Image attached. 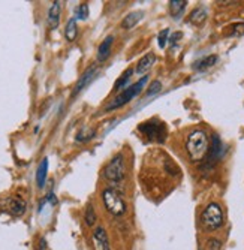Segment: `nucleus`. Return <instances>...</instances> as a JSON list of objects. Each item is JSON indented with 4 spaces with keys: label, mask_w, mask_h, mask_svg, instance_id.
Segmentation results:
<instances>
[{
    "label": "nucleus",
    "mask_w": 244,
    "mask_h": 250,
    "mask_svg": "<svg viewBox=\"0 0 244 250\" xmlns=\"http://www.w3.org/2000/svg\"><path fill=\"white\" fill-rule=\"evenodd\" d=\"M154 62H156V56H154V53H147V54L138 62L135 72H137L138 75L147 74V72L151 69V66L154 64Z\"/></svg>",
    "instance_id": "9"
},
{
    "label": "nucleus",
    "mask_w": 244,
    "mask_h": 250,
    "mask_svg": "<svg viewBox=\"0 0 244 250\" xmlns=\"http://www.w3.org/2000/svg\"><path fill=\"white\" fill-rule=\"evenodd\" d=\"M93 241H95L96 250H111L106 231L102 228V226H99V228L95 229V232H93Z\"/></svg>",
    "instance_id": "8"
},
{
    "label": "nucleus",
    "mask_w": 244,
    "mask_h": 250,
    "mask_svg": "<svg viewBox=\"0 0 244 250\" xmlns=\"http://www.w3.org/2000/svg\"><path fill=\"white\" fill-rule=\"evenodd\" d=\"M85 223L88 226H92V225L96 223V213H95L93 206H87V210H85Z\"/></svg>",
    "instance_id": "22"
},
{
    "label": "nucleus",
    "mask_w": 244,
    "mask_h": 250,
    "mask_svg": "<svg viewBox=\"0 0 244 250\" xmlns=\"http://www.w3.org/2000/svg\"><path fill=\"white\" fill-rule=\"evenodd\" d=\"M222 249V243L216 238L208 240V250H220Z\"/></svg>",
    "instance_id": "27"
},
{
    "label": "nucleus",
    "mask_w": 244,
    "mask_h": 250,
    "mask_svg": "<svg viewBox=\"0 0 244 250\" xmlns=\"http://www.w3.org/2000/svg\"><path fill=\"white\" fill-rule=\"evenodd\" d=\"M95 133H96L95 129H87V127H84V129L77 135V141H78V143H84V141L92 140L93 136H95Z\"/></svg>",
    "instance_id": "20"
},
{
    "label": "nucleus",
    "mask_w": 244,
    "mask_h": 250,
    "mask_svg": "<svg viewBox=\"0 0 244 250\" xmlns=\"http://www.w3.org/2000/svg\"><path fill=\"white\" fill-rule=\"evenodd\" d=\"M168 35H169V29H163L159 36H158V43H159V48H165L166 43H168Z\"/></svg>",
    "instance_id": "24"
},
{
    "label": "nucleus",
    "mask_w": 244,
    "mask_h": 250,
    "mask_svg": "<svg viewBox=\"0 0 244 250\" xmlns=\"http://www.w3.org/2000/svg\"><path fill=\"white\" fill-rule=\"evenodd\" d=\"M186 151L192 162H201L210 151V141L204 130H193L186 138Z\"/></svg>",
    "instance_id": "1"
},
{
    "label": "nucleus",
    "mask_w": 244,
    "mask_h": 250,
    "mask_svg": "<svg viewBox=\"0 0 244 250\" xmlns=\"http://www.w3.org/2000/svg\"><path fill=\"white\" fill-rule=\"evenodd\" d=\"M47 172H48V159H42V162L39 164L38 172H36V183L39 188H43L47 180Z\"/></svg>",
    "instance_id": "15"
},
{
    "label": "nucleus",
    "mask_w": 244,
    "mask_h": 250,
    "mask_svg": "<svg viewBox=\"0 0 244 250\" xmlns=\"http://www.w3.org/2000/svg\"><path fill=\"white\" fill-rule=\"evenodd\" d=\"M126 175V164L124 156L117 154L111 159V162L103 169V177L109 181H122Z\"/></svg>",
    "instance_id": "6"
},
{
    "label": "nucleus",
    "mask_w": 244,
    "mask_h": 250,
    "mask_svg": "<svg viewBox=\"0 0 244 250\" xmlns=\"http://www.w3.org/2000/svg\"><path fill=\"white\" fill-rule=\"evenodd\" d=\"M134 74V71L132 69H127L122 77H120V80L116 83V90H123V88H127V81H129V78H130V75Z\"/></svg>",
    "instance_id": "21"
},
{
    "label": "nucleus",
    "mask_w": 244,
    "mask_h": 250,
    "mask_svg": "<svg viewBox=\"0 0 244 250\" xmlns=\"http://www.w3.org/2000/svg\"><path fill=\"white\" fill-rule=\"evenodd\" d=\"M208 161H219V159L225 154V147H224V143H222V140L219 138V135H213L211 138V148L208 151Z\"/></svg>",
    "instance_id": "7"
},
{
    "label": "nucleus",
    "mask_w": 244,
    "mask_h": 250,
    "mask_svg": "<svg viewBox=\"0 0 244 250\" xmlns=\"http://www.w3.org/2000/svg\"><path fill=\"white\" fill-rule=\"evenodd\" d=\"M140 132H142L150 141H156V143H163L166 138V126L162 122L156 120H150L138 126Z\"/></svg>",
    "instance_id": "5"
},
{
    "label": "nucleus",
    "mask_w": 244,
    "mask_h": 250,
    "mask_svg": "<svg viewBox=\"0 0 244 250\" xmlns=\"http://www.w3.org/2000/svg\"><path fill=\"white\" fill-rule=\"evenodd\" d=\"M182 36H183V35H182L180 32H179V33H175V35L172 36V39H171V42H172V43H175V42H177V39H180Z\"/></svg>",
    "instance_id": "28"
},
{
    "label": "nucleus",
    "mask_w": 244,
    "mask_h": 250,
    "mask_svg": "<svg viewBox=\"0 0 244 250\" xmlns=\"http://www.w3.org/2000/svg\"><path fill=\"white\" fill-rule=\"evenodd\" d=\"M216 62H217V56L213 54V56H207V57H204L201 60L195 62L192 67H193L195 71H205V69H208V67L214 66Z\"/></svg>",
    "instance_id": "16"
},
{
    "label": "nucleus",
    "mask_w": 244,
    "mask_h": 250,
    "mask_svg": "<svg viewBox=\"0 0 244 250\" xmlns=\"http://www.w3.org/2000/svg\"><path fill=\"white\" fill-rule=\"evenodd\" d=\"M95 72H96V67H88V69L82 74V77L78 80V83H77V85H75V88H74V92H72V98H75L81 90L92 81V78H93V75H95Z\"/></svg>",
    "instance_id": "11"
},
{
    "label": "nucleus",
    "mask_w": 244,
    "mask_h": 250,
    "mask_svg": "<svg viewBox=\"0 0 244 250\" xmlns=\"http://www.w3.org/2000/svg\"><path fill=\"white\" fill-rule=\"evenodd\" d=\"M232 33H231V36H240V35H243L244 33V22H240V24H235V26H232Z\"/></svg>",
    "instance_id": "26"
},
{
    "label": "nucleus",
    "mask_w": 244,
    "mask_h": 250,
    "mask_svg": "<svg viewBox=\"0 0 244 250\" xmlns=\"http://www.w3.org/2000/svg\"><path fill=\"white\" fill-rule=\"evenodd\" d=\"M161 88H162V83H161V81H153V83H151V85H150V87H148V90H147L145 96H147V98H150V96H153V95L159 93V92H161Z\"/></svg>",
    "instance_id": "23"
},
{
    "label": "nucleus",
    "mask_w": 244,
    "mask_h": 250,
    "mask_svg": "<svg viewBox=\"0 0 244 250\" xmlns=\"http://www.w3.org/2000/svg\"><path fill=\"white\" fill-rule=\"evenodd\" d=\"M102 201L105 204V208L113 216H122L126 213V202L120 192L113 188H108L102 192Z\"/></svg>",
    "instance_id": "3"
},
{
    "label": "nucleus",
    "mask_w": 244,
    "mask_h": 250,
    "mask_svg": "<svg viewBox=\"0 0 244 250\" xmlns=\"http://www.w3.org/2000/svg\"><path fill=\"white\" fill-rule=\"evenodd\" d=\"M60 12H61V3L54 2L48 11V26L50 29H57L60 22Z\"/></svg>",
    "instance_id": "12"
},
{
    "label": "nucleus",
    "mask_w": 244,
    "mask_h": 250,
    "mask_svg": "<svg viewBox=\"0 0 244 250\" xmlns=\"http://www.w3.org/2000/svg\"><path fill=\"white\" fill-rule=\"evenodd\" d=\"M88 17V5L87 3H81L78 8H77V18L80 20H87Z\"/></svg>",
    "instance_id": "25"
},
{
    "label": "nucleus",
    "mask_w": 244,
    "mask_h": 250,
    "mask_svg": "<svg viewBox=\"0 0 244 250\" xmlns=\"http://www.w3.org/2000/svg\"><path fill=\"white\" fill-rule=\"evenodd\" d=\"M187 2L186 0H171L169 2V12L174 18H179V15L184 11Z\"/></svg>",
    "instance_id": "18"
},
{
    "label": "nucleus",
    "mask_w": 244,
    "mask_h": 250,
    "mask_svg": "<svg viewBox=\"0 0 244 250\" xmlns=\"http://www.w3.org/2000/svg\"><path fill=\"white\" fill-rule=\"evenodd\" d=\"M142 12H140V11H135V12H130L129 15H126L124 18H123V21H122V29H124V30H130V29H134L138 22H140V20L142 18Z\"/></svg>",
    "instance_id": "13"
},
{
    "label": "nucleus",
    "mask_w": 244,
    "mask_h": 250,
    "mask_svg": "<svg viewBox=\"0 0 244 250\" xmlns=\"http://www.w3.org/2000/svg\"><path fill=\"white\" fill-rule=\"evenodd\" d=\"M77 35H78L77 20L75 18H71L68 21V24H66V29H64V38H66V41L74 42L77 39Z\"/></svg>",
    "instance_id": "17"
},
{
    "label": "nucleus",
    "mask_w": 244,
    "mask_h": 250,
    "mask_svg": "<svg viewBox=\"0 0 244 250\" xmlns=\"http://www.w3.org/2000/svg\"><path fill=\"white\" fill-rule=\"evenodd\" d=\"M203 226L207 231H216L224 225V211H222L220 206L216 202H210L203 211L201 217Z\"/></svg>",
    "instance_id": "4"
},
{
    "label": "nucleus",
    "mask_w": 244,
    "mask_h": 250,
    "mask_svg": "<svg viewBox=\"0 0 244 250\" xmlns=\"http://www.w3.org/2000/svg\"><path fill=\"white\" fill-rule=\"evenodd\" d=\"M113 42H114V36L109 35L103 39V42L99 45V50H98V60L99 62H105L109 54H111V50H113Z\"/></svg>",
    "instance_id": "10"
},
{
    "label": "nucleus",
    "mask_w": 244,
    "mask_h": 250,
    "mask_svg": "<svg viewBox=\"0 0 244 250\" xmlns=\"http://www.w3.org/2000/svg\"><path fill=\"white\" fill-rule=\"evenodd\" d=\"M8 208L14 216H21V214H24V211H26V202L21 198H11Z\"/></svg>",
    "instance_id": "14"
},
{
    "label": "nucleus",
    "mask_w": 244,
    "mask_h": 250,
    "mask_svg": "<svg viewBox=\"0 0 244 250\" xmlns=\"http://www.w3.org/2000/svg\"><path fill=\"white\" fill-rule=\"evenodd\" d=\"M205 18H207V12H205V9L198 8V9H195V11L190 14L189 21L192 22V24H195V26H201L203 22L205 21Z\"/></svg>",
    "instance_id": "19"
},
{
    "label": "nucleus",
    "mask_w": 244,
    "mask_h": 250,
    "mask_svg": "<svg viewBox=\"0 0 244 250\" xmlns=\"http://www.w3.org/2000/svg\"><path fill=\"white\" fill-rule=\"evenodd\" d=\"M147 81H148V77L145 75V77H142L138 83H135V84H132L130 87L124 88L123 92H122L116 99H113V101H111V102L106 105L105 111H113V109H117V108H120V106L126 105L127 102H130V101L134 99L135 96H138V95L142 92V88H144V85H145V83H147Z\"/></svg>",
    "instance_id": "2"
}]
</instances>
